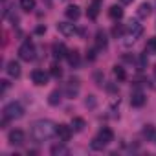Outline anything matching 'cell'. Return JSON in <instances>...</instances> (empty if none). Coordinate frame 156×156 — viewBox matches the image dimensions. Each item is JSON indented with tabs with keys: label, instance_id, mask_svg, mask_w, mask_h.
Here are the masks:
<instances>
[{
	"label": "cell",
	"instance_id": "3",
	"mask_svg": "<svg viewBox=\"0 0 156 156\" xmlns=\"http://www.w3.org/2000/svg\"><path fill=\"white\" fill-rule=\"evenodd\" d=\"M24 116V107L19 103V101H13V103H9V105H6L4 107V118L9 121H13V119H20Z\"/></svg>",
	"mask_w": 156,
	"mask_h": 156
},
{
	"label": "cell",
	"instance_id": "29",
	"mask_svg": "<svg viewBox=\"0 0 156 156\" xmlns=\"http://www.w3.org/2000/svg\"><path fill=\"white\" fill-rule=\"evenodd\" d=\"M96 105V99H94V96H90V99H87V107H94Z\"/></svg>",
	"mask_w": 156,
	"mask_h": 156
},
{
	"label": "cell",
	"instance_id": "17",
	"mask_svg": "<svg viewBox=\"0 0 156 156\" xmlns=\"http://www.w3.org/2000/svg\"><path fill=\"white\" fill-rule=\"evenodd\" d=\"M66 59H68V62L72 66H77V64H79V51H77V50H70L68 55H66Z\"/></svg>",
	"mask_w": 156,
	"mask_h": 156
},
{
	"label": "cell",
	"instance_id": "12",
	"mask_svg": "<svg viewBox=\"0 0 156 156\" xmlns=\"http://www.w3.org/2000/svg\"><path fill=\"white\" fill-rule=\"evenodd\" d=\"M99 9H101V0H94V2L88 6V19H92V20H96L98 19V15H99Z\"/></svg>",
	"mask_w": 156,
	"mask_h": 156
},
{
	"label": "cell",
	"instance_id": "8",
	"mask_svg": "<svg viewBox=\"0 0 156 156\" xmlns=\"http://www.w3.org/2000/svg\"><path fill=\"white\" fill-rule=\"evenodd\" d=\"M57 138H59L61 141H68V140L72 138V127H68V125H64V123L57 125Z\"/></svg>",
	"mask_w": 156,
	"mask_h": 156
},
{
	"label": "cell",
	"instance_id": "21",
	"mask_svg": "<svg viewBox=\"0 0 156 156\" xmlns=\"http://www.w3.org/2000/svg\"><path fill=\"white\" fill-rule=\"evenodd\" d=\"M48 103L53 105V107L59 105V103H61V92H59V90H53V92L50 94V98H48Z\"/></svg>",
	"mask_w": 156,
	"mask_h": 156
},
{
	"label": "cell",
	"instance_id": "28",
	"mask_svg": "<svg viewBox=\"0 0 156 156\" xmlns=\"http://www.w3.org/2000/svg\"><path fill=\"white\" fill-rule=\"evenodd\" d=\"M123 31H125V28H121V26H114L112 35H114V37H119V35H123Z\"/></svg>",
	"mask_w": 156,
	"mask_h": 156
},
{
	"label": "cell",
	"instance_id": "32",
	"mask_svg": "<svg viewBox=\"0 0 156 156\" xmlns=\"http://www.w3.org/2000/svg\"><path fill=\"white\" fill-rule=\"evenodd\" d=\"M152 72H154V79H156V66H154V68H152Z\"/></svg>",
	"mask_w": 156,
	"mask_h": 156
},
{
	"label": "cell",
	"instance_id": "22",
	"mask_svg": "<svg viewBox=\"0 0 156 156\" xmlns=\"http://www.w3.org/2000/svg\"><path fill=\"white\" fill-rule=\"evenodd\" d=\"M145 50H147L149 53H156V37H151V39H147Z\"/></svg>",
	"mask_w": 156,
	"mask_h": 156
},
{
	"label": "cell",
	"instance_id": "25",
	"mask_svg": "<svg viewBox=\"0 0 156 156\" xmlns=\"http://www.w3.org/2000/svg\"><path fill=\"white\" fill-rule=\"evenodd\" d=\"M50 73L59 79V77H62V68H61L59 64H51V66H50Z\"/></svg>",
	"mask_w": 156,
	"mask_h": 156
},
{
	"label": "cell",
	"instance_id": "19",
	"mask_svg": "<svg viewBox=\"0 0 156 156\" xmlns=\"http://www.w3.org/2000/svg\"><path fill=\"white\" fill-rule=\"evenodd\" d=\"M108 15H110V19H114V20H119V19L123 17V9H121L119 6H110V9H108Z\"/></svg>",
	"mask_w": 156,
	"mask_h": 156
},
{
	"label": "cell",
	"instance_id": "7",
	"mask_svg": "<svg viewBox=\"0 0 156 156\" xmlns=\"http://www.w3.org/2000/svg\"><path fill=\"white\" fill-rule=\"evenodd\" d=\"M24 138H26V136H24V132H22V130H19V129L11 130V132H9V136H8L9 143H11V145H17V147H19V145H24Z\"/></svg>",
	"mask_w": 156,
	"mask_h": 156
},
{
	"label": "cell",
	"instance_id": "11",
	"mask_svg": "<svg viewBox=\"0 0 156 156\" xmlns=\"http://www.w3.org/2000/svg\"><path fill=\"white\" fill-rule=\"evenodd\" d=\"M145 101H147V98H145V94H143V92L134 90V92L130 94V105H132V107H143V105H145Z\"/></svg>",
	"mask_w": 156,
	"mask_h": 156
},
{
	"label": "cell",
	"instance_id": "16",
	"mask_svg": "<svg viewBox=\"0 0 156 156\" xmlns=\"http://www.w3.org/2000/svg\"><path fill=\"white\" fill-rule=\"evenodd\" d=\"M96 48L98 50H105L107 48V35L103 31H98L96 33Z\"/></svg>",
	"mask_w": 156,
	"mask_h": 156
},
{
	"label": "cell",
	"instance_id": "23",
	"mask_svg": "<svg viewBox=\"0 0 156 156\" xmlns=\"http://www.w3.org/2000/svg\"><path fill=\"white\" fill-rule=\"evenodd\" d=\"M20 8H22L24 11L35 9V0H20Z\"/></svg>",
	"mask_w": 156,
	"mask_h": 156
},
{
	"label": "cell",
	"instance_id": "13",
	"mask_svg": "<svg viewBox=\"0 0 156 156\" xmlns=\"http://www.w3.org/2000/svg\"><path fill=\"white\" fill-rule=\"evenodd\" d=\"M64 15H66V19H70V20H77L81 17V11H79V8L77 6H68L66 9H64Z\"/></svg>",
	"mask_w": 156,
	"mask_h": 156
},
{
	"label": "cell",
	"instance_id": "15",
	"mask_svg": "<svg viewBox=\"0 0 156 156\" xmlns=\"http://www.w3.org/2000/svg\"><path fill=\"white\" fill-rule=\"evenodd\" d=\"M6 72L11 75V77H19L20 75V64L17 61H9L8 66H6Z\"/></svg>",
	"mask_w": 156,
	"mask_h": 156
},
{
	"label": "cell",
	"instance_id": "30",
	"mask_svg": "<svg viewBox=\"0 0 156 156\" xmlns=\"http://www.w3.org/2000/svg\"><path fill=\"white\" fill-rule=\"evenodd\" d=\"M44 31H46V28H44V26H39V28H37V33H44Z\"/></svg>",
	"mask_w": 156,
	"mask_h": 156
},
{
	"label": "cell",
	"instance_id": "14",
	"mask_svg": "<svg viewBox=\"0 0 156 156\" xmlns=\"http://www.w3.org/2000/svg\"><path fill=\"white\" fill-rule=\"evenodd\" d=\"M68 55V50H66V46L62 44V42H55L53 44V57H57V59H62V57H66Z\"/></svg>",
	"mask_w": 156,
	"mask_h": 156
},
{
	"label": "cell",
	"instance_id": "6",
	"mask_svg": "<svg viewBox=\"0 0 156 156\" xmlns=\"http://www.w3.org/2000/svg\"><path fill=\"white\" fill-rule=\"evenodd\" d=\"M48 73L44 72V70H33V73H31V79H33V83L37 85V87H44V85H48Z\"/></svg>",
	"mask_w": 156,
	"mask_h": 156
},
{
	"label": "cell",
	"instance_id": "5",
	"mask_svg": "<svg viewBox=\"0 0 156 156\" xmlns=\"http://www.w3.org/2000/svg\"><path fill=\"white\" fill-rule=\"evenodd\" d=\"M125 30H127V33H129V37H130L132 41H134V39H138V37L143 33V28H141V24H140V22H136V20H130V22H127Z\"/></svg>",
	"mask_w": 156,
	"mask_h": 156
},
{
	"label": "cell",
	"instance_id": "20",
	"mask_svg": "<svg viewBox=\"0 0 156 156\" xmlns=\"http://www.w3.org/2000/svg\"><path fill=\"white\" fill-rule=\"evenodd\" d=\"M72 127H73V130L81 132V130H85L87 123H85V119H83V118H73V119H72Z\"/></svg>",
	"mask_w": 156,
	"mask_h": 156
},
{
	"label": "cell",
	"instance_id": "4",
	"mask_svg": "<svg viewBox=\"0 0 156 156\" xmlns=\"http://www.w3.org/2000/svg\"><path fill=\"white\" fill-rule=\"evenodd\" d=\"M19 57L22 59V61H33L35 59V44L31 42V41H26V42H22V46L19 48Z\"/></svg>",
	"mask_w": 156,
	"mask_h": 156
},
{
	"label": "cell",
	"instance_id": "31",
	"mask_svg": "<svg viewBox=\"0 0 156 156\" xmlns=\"http://www.w3.org/2000/svg\"><path fill=\"white\" fill-rule=\"evenodd\" d=\"M132 0H121V4H130Z\"/></svg>",
	"mask_w": 156,
	"mask_h": 156
},
{
	"label": "cell",
	"instance_id": "1",
	"mask_svg": "<svg viewBox=\"0 0 156 156\" xmlns=\"http://www.w3.org/2000/svg\"><path fill=\"white\" fill-rule=\"evenodd\" d=\"M53 136H57V125L53 121H50V119H39V121H35L31 125V138L37 143L48 141Z\"/></svg>",
	"mask_w": 156,
	"mask_h": 156
},
{
	"label": "cell",
	"instance_id": "18",
	"mask_svg": "<svg viewBox=\"0 0 156 156\" xmlns=\"http://www.w3.org/2000/svg\"><path fill=\"white\" fill-rule=\"evenodd\" d=\"M149 15H151V4H147V2L140 4V8H138V17H141V19H147Z\"/></svg>",
	"mask_w": 156,
	"mask_h": 156
},
{
	"label": "cell",
	"instance_id": "26",
	"mask_svg": "<svg viewBox=\"0 0 156 156\" xmlns=\"http://www.w3.org/2000/svg\"><path fill=\"white\" fill-rule=\"evenodd\" d=\"M114 75L118 77L119 81H125V77H127V73H125V70L121 66H114Z\"/></svg>",
	"mask_w": 156,
	"mask_h": 156
},
{
	"label": "cell",
	"instance_id": "27",
	"mask_svg": "<svg viewBox=\"0 0 156 156\" xmlns=\"http://www.w3.org/2000/svg\"><path fill=\"white\" fill-rule=\"evenodd\" d=\"M143 136H145L147 140H151V138L154 136V127H152V125H147V127L143 129Z\"/></svg>",
	"mask_w": 156,
	"mask_h": 156
},
{
	"label": "cell",
	"instance_id": "2",
	"mask_svg": "<svg viewBox=\"0 0 156 156\" xmlns=\"http://www.w3.org/2000/svg\"><path fill=\"white\" fill-rule=\"evenodd\" d=\"M112 140H114V132H112L108 127H105V129H101V130H99V134L92 140V149L101 151V149H103V147H107Z\"/></svg>",
	"mask_w": 156,
	"mask_h": 156
},
{
	"label": "cell",
	"instance_id": "9",
	"mask_svg": "<svg viewBox=\"0 0 156 156\" xmlns=\"http://www.w3.org/2000/svg\"><path fill=\"white\" fill-rule=\"evenodd\" d=\"M77 92H79V79H77V77H72V79L66 83V94H68V98H75Z\"/></svg>",
	"mask_w": 156,
	"mask_h": 156
},
{
	"label": "cell",
	"instance_id": "10",
	"mask_svg": "<svg viewBox=\"0 0 156 156\" xmlns=\"http://www.w3.org/2000/svg\"><path fill=\"white\" fill-rule=\"evenodd\" d=\"M57 31H59L61 35H64V37H72V35L75 33V26L70 24V22H59V24H57Z\"/></svg>",
	"mask_w": 156,
	"mask_h": 156
},
{
	"label": "cell",
	"instance_id": "24",
	"mask_svg": "<svg viewBox=\"0 0 156 156\" xmlns=\"http://www.w3.org/2000/svg\"><path fill=\"white\" fill-rule=\"evenodd\" d=\"M70 151L66 149V147H62V145H53L51 147V154L53 156H59V154H68Z\"/></svg>",
	"mask_w": 156,
	"mask_h": 156
}]
</instances>
